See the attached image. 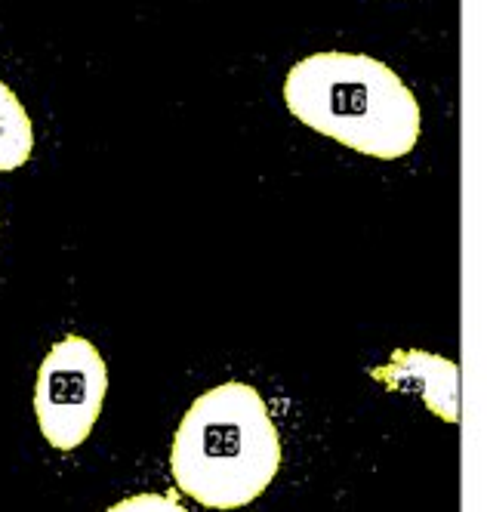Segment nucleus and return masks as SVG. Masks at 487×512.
Wrapping results in <instances>:
<instances>
[{"mask_svg":"<svg viewBox=\"0 0 487 512\" xmlns=\"http://www.w3.org/2000/svg\"><path fill=\"white\" fill-rule=\"evenodd\" d=\"M108 395V368L102 352L78 334H68L37 368L34 417L41 435L56 451L81 448Z\"/></svg>","mask_w":487,"mask_h":512,"instance_id":"7ed1b4c3","label":"nucleus"},{"mask_svg":"<svg viewBox=\"0 0 487 512\" xmlns=\"http://www.w3.org/2000/svg\"><path fill=\"white\" fill-rule=\"evenodd\" d=\"M105 512H189L182 506L176 491H164V494H133L115 506H108Z\"/></svg>","mask_w":487,"mask_h":512,"instance_id":"423d86ee","label":"nucleus"},{"mask_svg":"<svg viewBox=\"0 0 487 512\" xmlns=\"http://www.w3.org/2000/svg\"><path fill=\"white\" fill-rule=\"evenodd\" d=\"M170 469L176 488L207 509H241L281 469V435L266 398L250 383L207 389L176 426Z\"/></svg>","mask_w":487,"mask_h":512,"instance_id":"f03ea898","label":"nucleus"},{"mask_svg":"<svg viewBox=\"0 0 487 512\" xmlns=\"http://www.w3.org/2000/svg\"><path fill=\"white\" fill-rule=\"evenodd\" d=\"M370 377L392 392H404L420 398L423 405L447 420L460 423V364L423 349H398L389 364L370 368Z\"/></svg>","mask_w":487,"mask_h":512,"instance_id":"20e7f679","label":"nucleus"},{"mask_svg":"<svg viewBox=\"0 0 487 512\" xmlns=\"http://www.w3.org/2000/svg\"><path fill=\"white\" fill-rule=\"evenodd\" d=\"M284 102L296 121L377 161L407 158L423 133L414 90L364 53L327 50L299 59L287 71Z\"/></svg>","mask_w":487,"mask_h":512,"instance_id":"f257e3e1","label":"nucleus"},{"mask_svg":"<svg viewBox=\"0 0 487 512\" xmlns=\"http://www.w3.org/2000/svg\"><path fill=\"white\" fill-rule=\"evenodd\" d=\"M34 155V124L19 96L0 81V173L19 170Z\"/></svg>","mask_w":487,"mask_h":512,"instance_id":"39448f33","label":"nucleus"}]
</instances>
